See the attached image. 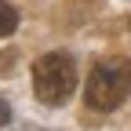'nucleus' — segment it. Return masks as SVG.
<instances>
[{"instance_id": "nucleus-1", "label": "nucleus", "mask_w": 131, "mask_h": 131, "mask_svg": "<svg viewBox=\"0 0 131 131\" xmlns=\"http://www.w3.org/2000/svg\"><path fill=\"white\" fill-rule=\"evenodd\" d=\"M131 95V62L127 58H106L98 62L88 84H84V102L95 113H113L127 102Z\"/></svg>"}, {"instance_id": "nucleus-2", "label": "nucleus", "mask_w": 131, "mask_h": 131, "mask_svg": "<svg viewBox=\"0 0 131 131\" xmlns=\"http://www.w3.org/2000/svg\"><path fill=\"white\" fill-rule=\"evenodd\" d=\"M77 91V62L69 51H47L33 62V95L44 106H66L69 95Z\"/></svg>"}, {"instance_id": "nucleus-3", "label": "nucleus", "mask_w": 131, "mask_h": 131, "mask_svg": "<svg viewBox=\"0 0 131 131\" xmlns=\"http://www.w3.org/2000/svg\"><path fill=\"white\" fill-rule=\"evenodd\" d=\"M15 29H18V11L7 0H0V37H11Z\"/></svg>"}, {"instance_id": "nucleus-4", "label": "nucleus", "mask_w": 131, "mask_h": 131, "mask_svg": "<svg viewBox=\"0 0 131 131\" xmlns=\"http://www.w3.org/2000/svg\"><path fill=\"white\" fill-rule=\"evenodd\" d=\"M7 120H11V106L4 102V95H0V127H4Z\"/></svg>"}, {"instance_id": "nucleus-5", "label": "nucleus", "mask_w": 131, "mask_h": 131, "mask_svg": "<svg viewBox=\"0 0 131 131\" xmlns=\"http://www.w3.org/2000/svg\"><path fill=\"white\" fill-rule=\"evenodd\" d=\"M127 29H131V18H127Z\"/></svg>"}]
</instances>
